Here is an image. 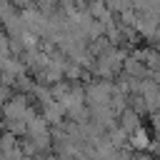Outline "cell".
Masks as SVG:
<instances>
[{
	"label": "cell",
	"mask_w": 160,
	"mask_h": 160,
	"mask_svg": "<svg viewBox=\"0 0 160 160\" xmlns=\"http://www.w3.org/2000/svg\"><path fill=\"white\" fill-rule=\"evenodd\" d=\"M140 118H142V115H140V112H135V110L128 105V108L118 115V128H120V130H125V132L130 135V132H135V130L142 125V122H140Z\"/></svg>",
	"instance_id": "cell-1"
},
{
	"label": "cell",
	"mask_w": 160,
	"mask_h": 160,
	"mask_svg": "<svg viewBox=\"0 0 160 160\" xmlns=\"http://www.w3.org/2000/svg\"><path fill=\"white\" fill-rule=\"evenodd\" d=\"M148 152L155 158V160H160V135H152V140H150V148H148Z\"/></svg>",
	"instance_id": "cell-3"
},
{
	"label": "cell",
	"mask_w": 160,
	"mask_h": 160,
	"mask_svg": "<svg viewBox=\"0 0 160 160\" xmlns=\"http://www.w3.org/2000/svg\"><path fill=\"white\" fill-rule=\"evenodd\" d=\"M128 140H130L128 145H130L132 150H142V152H145V150L150 148V140H152V135H150V132H148V130L140 125L135 132H130V135H128Z\"/></svg>",
	"instance_id": "cell-2"
}]
</instances>
